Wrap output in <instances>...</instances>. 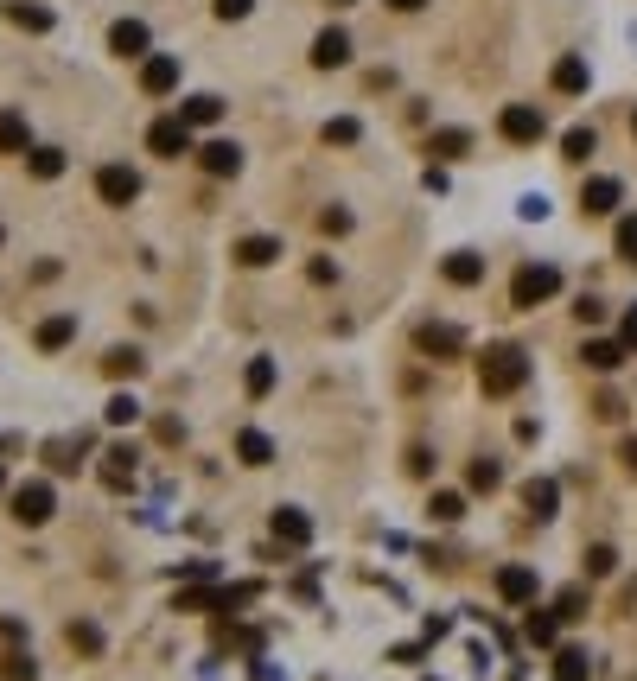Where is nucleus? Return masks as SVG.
Returning a JSON list of instances; mask_svg holds the SVG:
<instances>
[{
  "mask_svg": "<svg viewBox=\"0 0 637 681\" xmlns=\"http://www.w3.org/2000/svg\"><path fill=\"white\" fill-rule=\"evenodd\" d=\"M274 541H287V548H306L313 541V522L300 510H274Z\"/></svg>",
  "mask_w": 637,
  "mask_h": 681,
  "instance_id": "f3484780",
  "label": "nucleus"
},
{
  "mask_svg": "<svg viewBox=\"0 0 637 681\" xmlns=\"http://www.w3.org/2000/svg\"><path fill=\"white\" fill-rule=\"evenodd\" d=\"M427 516H434V522H459V516H466V497H459V491H434Z\"/></svg>",
  "mask_w": 637,
  "mask_h": 681,
  "instance_id": "473e14b6",
  "label": "nucleus"
},
{
  "mask_svg": "<svg viewBox=\"0 0 637 681\" xmlns=\"http://www.w3.org/2000/svg\"><path fill=\"white\" fill-rule=\"evenodd\" d=\"M561 153H567V160H593V153H599V134H593V128H567V134H561Z\"/></svg>",
  "mask_w": 637,
  "mask_h": 681,
  "instance_id": "cd10ccee",
  "label": "nucleus"
},
{
  "mask_svg": "<svg viewBox=\"0 0 637 681\" xmlns=\"http://www.w3.org/2000/svg\"><path fill=\"white\" fill-rule=\"evenodd\" d=\"M446 281H453V287H478V281H485V255H446Z\"/></svg>",
  "mask_w": 637,
  "mask_h": 681,
  "instance_id": "b1692460",
  "label": "nucleus"
},
{
  "mask_svg": "<svg viewBox=\"0 0 637 681\" xmlns=\"http://www.w3.org/2000/svg\"><path fill=\"white\" fill-rule=\"evenodd\" d=\"M71 338H77V319H71V312H58V319L39 325V351H64Z\"/></svg>",
  "mask_w": 637,
  "mask_h": 681,
  "instance_id": "a878e982",
  "label": "nucleus"
},
{
  "mask_svg": "<svg viewBox=\"0 0 637 681\" xmlns=\"http://www.w3.org/2000/svg\"><path fill=\"white\" fill-rule=\"evenodd\" d=\"M523 503H529V516H536V522H548V516H555V503H561L555 478H529L523 484Z\"/></svg>",
  "mask_w": 637,
  "mask_h": 681,
  "instance_id": "dca6fc26",
  "label": "nucleus"
},
{
  "mask_svg": "<svg viewBox=\"0 0 637 681\" xmlns=\"http://www.w3.org/2000/svg\"><path fill=\"white\" fill-rule=\"evenodd\" d=\"M389 7H395V13H415V7H421V0H389Z\"/></svg>",
  "mask_w": 637,
  "mask_h": 681,
  "instance_id": "49530a36",
  "label": "nucleus"
},
{
  "mask_svg": "<svg viewBox=\"0 0 637 681\" xmlns=\"http://www.w3.org/2000/svg\"><path fill=\"white\" fill-rule=\"evenodd\" d=\"M51 510H58V497H51V484L45 478H32L13 491V516L26 522V529H39V522H51Z\"/></svg>",
  "mask_w": 637,
  "mask_h": 681,
  "instance_id": "20e7f679",
  "label": "nucleus"
},
{
  "mask_svg": "<svg viewBox=\"0 0 637 681\" xmlns=\"http://www.w3.org/2000/svg\"><path fill=\"white\" fill-rule=\"evenodd\" d=\"M7 20H13V26H26V32H51V7H26V0H13Z\"/></svg>",
  "mask_w": 637,
  "mask_h": 681,
  "instance_id": "7c9ffc66",
  "label": "nucleus"
},
{
  "mask_svg": "<svg viewBox=\"0 0 637 681\" xmlns=\"http://www.w3.org/2000/svg\"><path fill=\"white\" fill-rule=\"evenodd\" d=\"M147 147L160 153V160H179V153H192V128H185L179 115H160V121L147 128Z\"/></svg>",
  "mask_w": 637,
  "mask_h": 681,
  "instance_id": "423d86ee",
  "label": "nucleus"
},
{
  "mask_svg": "<svg viewBox=\"0 0 637 681\" xmlns=\"http://www.w3.org/2000/svg\"><path fill=\"white\" fill-rule=\"evenodd\" d=\"M319 230L325 236H351V211H338V204H332V211H319Z\"/></svg>",
  "mask_w": 637,
  "mask_h": 681,
  "instance_id": "79ce46f5",
  "label": "nucleus"
},
{
  "mask_svg": "<svg viewBox=\"0 0 637 681\" xmlns=\"http://www.w3.org/2000/svg\"><path fill=\"white\" fill-rule=\"evenodd\" d=\"M102 421H109V427H134V421H141V401H134V395H109Z\"/></svg>",
  "mask_w": 637,
  "mask_h": 681,
  "instance_id": "2f4dec72",
  "label": "nucleus"
},
{
  "mask_svg": "<svg viewBox=\"0 0 637 681\" xmlns=\"http://www.w3.org/2000/svg\"><path fill=\"white\" fill-rule=\"evenodd\" d=\"M109 51L115 58H147V26L141 20H115L109 26Z\"/></svg>",
  "mask_w": 637,
  "mask_h": 681,
  "instance_id": "4468645a",
  "label": "nucleus"
},
{
  "mask_svg": "<svg viewBox=\"0 0 637 681\" xmlns=\"http://www.w3.org/2000/svg\"><path fill=\"white\" fill-rule=\"evenodd\" d=\"M529 382V351H516V344H491L485 357H478V389L485 395H516Z\"/></svg>",
  "mask_w": 637,
  "mask_h": 681,
  "instance_id": "f257e3e1",
  "label": "nucleus"
},
{
  "mask_svg": "<svg viewBox=\"0 0 637 681\" xmlns=\"http://www.w3.org/2000/svg\"><path fill=\"white\" fill-rule=\"evenodd\" d=\"M631 134H637V115H631Z\"/></svg>",
  "mask_w": 637,
  "mask_h": 681,
  "instance_id": "8fccbe9b",
  "label": "nucleus"
},
{
  "mask_svg": "<svg viewBox=\"0 0 637 681\" xmlns=\"http://www.w3.org/2000/svg\"><path fill=\"white\" fill-rule=\"evenodd\" d=\"M427 153H434V160H466V153H472V134H466V128H440L434 141H427Z\"/></svg>",
  "mask_w": 637,
  "mask_h": 681,
  "instance_id": "aec40b11",
  "label": "nucleus"
},
{
  "mask_svg": "<svg viewBox=\"0 0 637 681\" xmlns=\"http://www.w3.org/2000/svg\"><path fill=\"white\" fill-rule=\"evenodd\" d=\"M625 471H637V440H625Z\"/></svg>",
  "mask_w": 637,
  "mask_h": 681,
  "instance_id": "a18cd8bd",
  "label": "nucleus"
},
{
  "mask_svg": "<svg viewBox=\"0 0 637 681\" xmlns=\"http://www.w3.org/2000/svg\"><path fill=\"white\" fill-rule=\"evenodd\" d=\"M523 637L536 643V650H555V637H561V618H555V611H529V618H523Z\"/></svg>",
  "mask_w": 637,
  "mask_h": 681,
  "instance_id": "a211bd4d",
  "label": "nucleus"
},
{
  "mask_svg": "<svg viewBox=\"0 0 637 681\" xmlns=\"http://www.w3.org/2000/svg\"><path fill=\"white\" fill-rule=\"evenodd\" d=\"M179 121H185V128H211V121H223V96H192L179 109Z\"/></svg>",
  "mask_w": 637,
  "mask_h": 681,
  "instance_id": "393cba45",
  "label": "nucleus"
},
{
  "mask_svg": "<svg viewBox=\"0 0 637 681\" xmlns=\"http://www.w3.org/2000/svg\"><path fill=\"white\" fill-rule=\"evenodd\" d=\"M134 459H141L134 446H109V452H102V484H109V491H128V484H134Z\"/></svg>",
  "mask_w": 637,
  "mask_h": 681,
  "instance_id": "ddd939ff",
  "label": "nucleus"
},
{
  "mask_svg": "<svg viewBox=\"0 0 637 681\" xmlns=\"http://www.w3.org/2000/svg\"><path fill=\"white\" fill-rule=\"evenodd\" d=\"M26 147H32L26 115H20V109H7V115H0V153H26Z\"/></svg>",
  "mask_w": 637,
  "mask_h": 681,
  "instance_id": "412c9836",
  "label": "nucleus"
},
{
  "mask_svg": "<svg viewBox=\"0 0 637 681\" xmlns=\"http://www.w3.org/2000/svg\"><path fill=\"white\" fill-rule=\"evenodd\" d=\"M618 204H625V185H618V179H587V185H580V211H587V217H612Z\"/></svg>",
  "mask_w": 637,
  "mask_h": 681,
  "instance_id": "0eeeda50",
  "label": "nucleus"
},
{
  "mask_svg": "<svg viewBox=\"0 0 637 681\" xmlns=\"http://www.w3.org/2000/svg\"><path fill=\"white\" fill-rule=\"evenodd\" d=\"M0 491H7V471H0Z\"/></svg>",
  "mask_w": 637,
  "mask_h": 681,
  "instance_id": "09e8293b",
  "label": "nucleus"
},
{
  "mask_svg": "<svg viewBox=\"0 0 637 681\" xmlns=\"http://www.w3.org/2000/svg\"><path fill=\"white\" fill-rule=\"evenodd\" d=\"M236 459H243V465H268L274 440H268V433H255V427H243V433H236Z\"/></svg>",
  "mask_w": 637,
  "mask_h": 681,
  "instance_id": "5701e85b",
  "label": "nucleus"
},
{
  "mask_svg": "<svg viewBox=\"0 0 637 681\" xmlns=\"http://www.w3.org/2000/svg\"><path fill=\"white\" fill-rule=\"evenodd\" d=\"M236 261H243V268H268V261H281V236H243V242H236Z\"/></svg>",
  "mask_w": 637,
  "mask_h": 681,
  "instance_id": "2eb2a0df",
  "label": "nucleus"
},
{
  "mask_svg": "<svg viewBox=\"0 0 637 681\" xmlns=\"http://www.w3.org/2000/svg\"><path fill=\"white\" fill-rule=\"evenodd\" d=\"M466 484H472V491H497V484H504V465H497V459H472V471H466Z\"/></svg>",
  "mask_w": 637,
  "mask_h": 681,
  "instance_id": "c756f323",
  "label": "nucleus"
},
{
  "mask_svg": "<svg viewBox=\"0 0 637 681\" xmlns=\"http://www.w3.org/2000/svg\"><path fill=\"white\" fill-rule=\"evenodd\" d=\"M555 681H593V656L574 650V643H567V650H555Z\"/></svg>",
  "mask_w": 637,
  "mask_h": 681,
  "instance_id": "6ab92c4d",
  "label": "nucleus"
},
{
  "mask_svg": "<svg viewBox=\"0 0 637 681\" xmlns=\"http://www.w3.org/2000/svg\"><path fill=\"white\" fill-rule=\"evenodd\" d=\"M555 90H561V96H580V90H587V58H561V64H555Z\"/></svg>",
  "mask_w": 637,
  "mask_h": 681,
  "instance_id": "bb28decb",
  "label": "nucleus"
},
{
  "mask_svg": "<svg viewBox=\"0 0 637 681\" xmlns=\"http://www.w3.org/2000/svg\"><path fill=\"white\" fill-rule=\"evenodd\" d=\"M561 293V268H548V261H529V268H516L510 281V306H542Z\"/></svg>",
  "mask_w": 637,
  "mask_h": 681,
  "instance_id": "f03ea898",
  "label": "nucleus"
},
{
  "mask_svg": "<svg viewBox=\"0 0 637 681\" xmlns=\"http://www.w3.org/2000/svg\"><path fill=\"white\" fill-rule=\"evenodd\" d=\"M618 344H625V351H637V306L625 312V325H618Z\"/></svg>",
  "mask_w": 637,
  "mask_h": 681,
  "instance_id": "c03bdc74",
  "label": "nucleus"
},
{
  "mask_svg": "<svg viewBox=\"0 0 637 681\" xmlns=\"http://www.w3.org/2000/svg\"><path fill=\"white\" fill-rule=\"evenodd\" d=\"M612 249L625 255V261H637V217H618V236H612Z\"/></svg>",
  "mask_w": 637,
  "mask_h": 681,
  "instance_id": "4c0bfd02",
  "label": "nucleus"
},
{
  "mask_svg": "<svg viewBox=\"0 0 637 681\" xmlns=\"http://www.w3.org/2000/svg\"><path fill=\"white\" fill-rule=\"evenodd\" d=\"M497 134H504L510 147H536L542 134H548V115L536 109V102H510V109L497 115Z\"/></svg>",
  "mask_w": 637,
  "mask_h": 681,
  "instance_id": "7ed1b4c3",
  "label": "nucleus"
},
{
  "mask_svg": "<svg viewBox=\"0 0 637 681\" xmlns=\"http://www.w3.org/2000/svg\"><path fill=\"white\" fill-rule=\"evenodd\" d=\"M141 90H147V96H172V90H179V58L153 51V58L141 64Z\"/></svg>",
  "mask_w": 637,
  "mask_h": 681,
  "instance_id": "6e6552de",
  "label": "nucleus"
},
{
  "mask_svg": "<svg viewBox=\"0 0 637 681\" xmlns=\"http://www.w3.org/2000/svg\"><path fill=\"white\" fill-rule=\"evenodd\" d=\"M102 370H109L115 382H122V376L134 382V376H141V351H109V363H102Z\"/></svg>",
  "mask_w": 637,
  "mask_h": 681,
  "instance_id": "72a5a7b5",
  "label": "nucleus"
},
{
  "mask_svg": "<svg viewBox=\"0 0 637 681\" xmlns=\"http://www.w3.org/2000/svg\"><path fill=\"white\" fill-rule=\"evenodd\" d=\"M580 357H587V370L612 376L618 363H625V344H612V338H593V344H587V351H580Z\"/></svg>",
  "mask_w": 637,
  "mask_h": 681,
  "instance_id": "4be33fe9",
  "label": "nucleus"
},
{
  "mask_svg": "<svg viewBox=\"0 0 637 681\" xmlns=\"http://www.w3.org/2000/svg\"><path fill=\"white\" fill-rule=\"evenodd\" d=\"M249 7H255V0H217V20H243Z\"/></svg>",
  "mask_w": 637,
  "mask_h": 681,
  "instance_id": "37998d69",
  "label": "nucleus"
},
{
  "mask_svg": "<svg viewBox=\"0 0 637 681\" xmlns=\"http://www.w3.org/2000/svg\"><path fill=\"white\" fill-rule=\"evenodd\" d=\"M497 599H504V605H529V599H536V567H497Z\"/></svg>",
  "mask_w": 637,
  "mask_h": 681,
  "instance_id": "9d476101",
  "label": "nucleus"
},
{
  "mask_svg": "<svg viewBox=\"0 0 637 681\" xmlns=\"http://www.w3.org/2000/svg\"><path fill=\"white\" fill-rule=\"evenodd\" d=\"M357 134H364V128H357V121H351V115H338V121H325V141H338V147H351V141H357Z\"/></svg>",
  "mask_w": 637,
  "mask_h": 681,
  "instance_id": "a19ab883",
  "label": "nucleus"
},
{
  "mask_svg": "<svg viewBox=\"0 0 637 681\" xmlns=\"http://www.w3.org/2000/svg\"><path fill=\"white\" fill-rule=\"evenodd\" d=\"M0 681H39V669H32V656H0Z\"/></svg>",
  "mask_w": 637,
  "mask_h": 681,
  "instance_id": "f704fd0d",
  "label": "nucleus"
},
{
  "mask_svg": "<svg viewBox=\"0 0 637 681\" xmlns=\"http://www.w3.org/2000/svg\"><path fill=\"white\" fill-rule=\"evenodd\" d=\"M587 573H593V580L618 573V548H606V541H599V548H587Z\"/></svg>",
  "mask_w": 637,
  "mask_h": 681,
  "instance_id": "c9c22d12",
  "label": "nucleus"
},
{
  "mask_svg": "<svg viewBox=\"0 0 637 681\" xmlns=\"http://www.w3.org/2000/svg\"><path fill=\"white\" fill-rule=\"evenodd\" d=\"M555 618H561V624H574V618H587V592H580V586H574V592H561V605H555Z\"/></svg>",
  "mask_w": 637,
  "mask_h": 681,
  "instance_id": "58836bf2",
  "label": "nucleus"
},
{
  "mask_svg": "<svg viewBox=\"0 0 637 681\" xmlns=\"http://www.w3.org/2000/svg\"><path fill=\"white\" fill-rule=\"evenodd\" d=\"M274 389V357H255L249 363V395H268Z\"/></svg>",
  "mask_w": 637,
  "mask_h": 681,
  "instance_id": "e433bc0d",
  "label": "nucleus"
},
{
  "mask_svg": "<svg viewBox=\"0 0 637 681\" xmlns=\"http://www.w3.org/2000/svg\"><path fill=\"white\" fill-rule=\"evenodd\" d=\"M96 198L122 211V204L141 198V172H134V166H102V172H96Z\"/></svg>",
  "mask_w": 637,
  "mask_h": 681,
  "instance_id": "39448f33",
  "label": "nucleus"
},
{
  "mask_svg": "<svg viewBox=\"0 0 637 681\" xmlns=\"http://www.w3.org/2000/svg\"><path fill=\"white\" fill-rule=\"evenodd\" d=\"M71 650L96 656V650H102V631H96V624H71Z\"/></svg>",
  "mask_w": 637,
  "mask_h": 681,
  "instance_id": "ea45409f",
  "label": "nucleus"
},
{
  "mask_svg": "<svg viewBox=\"0 0 637 681\" xmlns=\"http://www.w3.org/2000/svg\"><path fill=\"white\" fill-rule=\"evenodd\" d=\"M255 681H274V669H268V662H255Z\"/></svg>",
  "mask_w": 637,
  "mask_h": 681,
  "instance_id": "de8ad7c7",
  "label": "nucleus"
},
{
  "mask_svg": "<svg viewBox=\"0 0 637 681\" xmlns=\"http://www.w3.org/2000/svg\"><path fill=\"white\" fill-rule=\"evenodd\" d=\"M0 236H7V230H0Z\"/></svg>",
  "mask_w": 637,
  "mask_h": 681,
  "instance_id": "3c124183",
  "label": "nucleus"
},
{
  "mask_svg": "<svg viewBox=\"0 0 637 681\" xmlns=\"http://www.w3.org/2000/svg\"><path fill=\"white\" fill-rule=\"evenodd\" d=\"M313 64H319V71H338V64H351V32L325 26L319 39H313Z\"/></svg>",
  "mask_w": 637,
  "mask_h": 681,
  "instance_id": "9b49d317",
  "label": "nucleus"
},
{
  "mask_svg": "<svg viewBox=\"0 0 637 681\" xmlns=\"http://www.w3.org/2000/svg\"><path fill=\"white\" fill-rule=\"evenodd\" d=\"M198 166L211 172V179H236V172H243V147H236V141H211V147H198Z\"/></svg>",
  "mask_w": 637,
  "mask_h": 681,
  "instance_id": "1a4fd4ad",
  "label": "nucleus"
},
{
  "mask_svg": "<svg viewBox=\"0 0 637 681\" xmlns=\"http://www.w3.org/2000/svg\"><path fill=\"white\" fill-rule=\"evenodd\" d=\"M26 166H32V179H58V172H64V153H58V147H26Z\"/></svg>",
  "mask_w": 637,
  "mask_h": 681,
  "instance_id": "c85d7f7f",
  "label": "nucleus"
},
{
  "mask_svg": "<svg viewBox=\"0 0 637 681\" xmlns=\"http://www.w3.org/2000/svg\"><path fill=\"white\" fill-rule=\"evenodd\" d=\"M421 351L427 357H434V363H446V357H459V351H466V338H459V325H421Z\"/></svg>",
  "mask_w": 637,
  "mask_h": 681,
  "instance_id": "f8f14e48",
  "label": "nucleus"
}]
</instances>
